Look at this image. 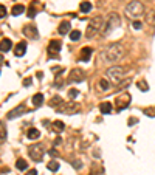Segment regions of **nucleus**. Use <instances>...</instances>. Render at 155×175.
<instances>
[{
    "label": "nucleus",
    "instance_id": "f257e3e1",
    "mask_svg": "<svg viewBox=\"0 0 155 175\" xmlns=\"http://www.w3.org/2000/svg\"><path fill=\"white\" fill-rule=\"evenodd\" d=\"M124 57V46L121 44H112L109 45L102 53H101V59L107 64H112V62H118Z\"/></svg>",
    "mask_w": 155,
    "mask_h": 175
},
{
    "label": "nucleus",
    "instance_id": "f03ea898",
    "mask_svg": "<svg viewBox=\"0 0 155 175\" xmlns=\"http://www.w3.org/2000/svg\"><path fill=\"white\" fill-rule=\"evenodd\" d=\"M124 12H126V16L130 17V19H138V17H141V16L144 14V5H143L140 0H132V2L126 6Z\"/></svg>",
    "mask_w": 155,
    "mask_h": 175
},
{
    "label": "nucleus",
    "instance_id": "7ed1b4c3",
    "mask_svg": "<svg viewBox=\"0 0 155 175\" xmlns=\"http://www.w3.org/2000/svg\"><path fill=\"white\" fill-rule=\"evenodd\" d=\"M119 23H121V19H119V16H118L116 12L109 14L107 20H106V22H104V25H102V30H101V33H102L104 36H109L110 33H113L116 28L119 27Z\"/></svg>",
    "mask_w": 155,
    "mask_h": 175
},
{
    "label": "nucleus",
    "instance_id": "20e7f679",
    "mask_svg": "<svg viewBox=\"0 0 155 175\" xmlns=\"http://www.w3.org/2000/svg\"><path fill=\"white\" fill-rule=\"evenodd\" d=\"M102 25H104V19H102L101 16H96V17H93V19L90 20L88 27H87V31H85V34H87V39H93V36H95L96 33H101V30H102Z\"/></svg>",
    "mask_w": 155,
    "mask_h": 175
},
{
    "label": "nucleus",
    "instance_id": "39448f33",
    "mask_svg": "<svg viewBox=\"0 0 155 175\" xmlns=\"http://www.w3.org/2000/svg\"><path fill=\"white\" fill-rule=\"evenodd\" d=\"M124 75H126V70L118 65L107 68V71H106V76H107V79L112 81V84H119L124 79Z\"/></svg>",
    "mask_w": 155,
    "mask_h": 175
},
{
    "label": "nucleus",
    "instance_id": "423d86ee",
    "mask_svg": "<svg viewBox=\"0 0 155 175\" xmlns=\"http://www.w3.org/2000/svg\"><path fill=\"white\" fill-rule=\"evenodd\" d=\"M58 113H67V115H72V113H76L79 110V104H76L75 101H67V102H62L56 107Z\"/></svg>",
    "mask_w": 155,
    "mask_h": 175
},
{
    "label": "nucleus",
    "instance_id": "0eeeda50",
    "mask_svg": "<svg viewBox=\"0 0 155 175\" xmlns=\"http://www.w3.org/2000/svg\"><path fill=\"white\" fill-rule=\"evenodd\" d=\"M28 155H30V158L33 160V161H40L42 158H43V155H45V149H43V146H40V144H33V146H30L28 147Z\"/></svg>",
    "mask_w": 155,
    "mask_h": 175
},
{
    "label": "nucleus",
    "instance_id": "6e6552de",
    "mask_svg": "<svg viewBox=\"0 0 155 175\" xmlns=\"http://www.w3.org/2000/svg\"><path fill=\"white\" fill-rule=\"evenodd\" d=\"M129 104H130V95H129V93H122V95L116 96L115 109L118 112H121V110H124L126 107H129Z\"/></svg>",
    "mask_w": 155,
    "mask_h": 175
},
{
    "label": "nucleus",
    "instance_id": "1a4fd4ad",
    "mask_svg": "<svg viewBox=\"0 0 155 175\" xmlns=\"http://www.w3.org/2000/svg\"><path fill=\"white\" fill-rule=\"evenodd\" d=\"M85 79V71L84 70H81V68H73L72 71H70V75H68V82L70 84H78V82H82Z\"/></svg>",
    "mask_w": 155,
    "mask_h": 175
},
{
    "label": "nucleus",
    "instance_id": "9d476101",
    "mask_svg": "<svg viewBox=\"0 0 155 175\" xmlns=\"http://www.w3.org/2000/svg\"><path fill=\"white\" fill-rule=\"evenodd\" d=\"M61 48H62V44L59 41H50V44H48V56L51 59H58Z\"/></svg>",
    "mask_w": 155,
    "mask_h": 175
},
{
    "label": "nucleus",
    "instance_id": "9b49d317",
    "mask_svg": "<svg viewBox=\"0 0 155 175\" xmlns=\"http://www.w3.org/2000/svg\"><path fill=\"white\" fill-rule=\"evenodd\" d=\"M28 112V109H27V105L25 104H20V105H17V107H14L8 115H6V118L8 119H14V118H19V116H22L23 113H27Z\"/></svg>",
    "mask_w": 155,
    "mask_h": 175
},
{
    "label": "nucleus",
    "instance_id": "f8f14e48",
    "mask_svg": "<svg viewBox=\"0 0 155 175\" xmlns=\"http://www.w3.org/2000/svg\"><path fill=\"white\" fill-rule=\"evenodd\" d=\"M22 33L25 34V37H30V39H38L39 37V31L36 25H25Z\"/></svg>",
    "mask_w": 155,
    "mask_h": 175
},
{
    "label": "nucleus",
    "instance_id": "ddd939ff",
    "mask_svg": "<svg viewBox=\"0 0 155 175\" xmlns=\"http://www.w3.org/2000/svg\"><path fill=\"white\" fill-rule=\"evenodd\" d=\"M92 53H93V50H92L90 46H84V48H81L79 59H81L82 62H88V61H90V57H92Z\"/></svg>",
    "mask_w": 155,
    "mask_h": 175
},
{
    "label": "nucleus",
    "instance_id": "4468645a",
    "mask_svg": "<svg viewBox=\"0 0 155 175\" xmlns=\"http://www.w3.org/2000/svg\"><path fill=\"white\" fill-rule=\"evenodd\" d=\"M25 51H27V42H25V41L19 42V44L16 45V48H14V54H16L17 57H22V56L25 54Z\"/></svg>",
    "mask_w": 155,
    "mask_h": 175
},
{
    "label": "nucleus",
    "instance_id": "2eb2a0df",
    "mask_svg": "<svg viewBox=\"0 0 155 175\" xmlns=\"http://www.w3.org/2000/svg\"><path fill=\"white\" fill-rule=\"evenodd\" d=\"M11 46H12V42H11L8 37H5V39H2V41H0V51H2V53L9 51V50H11Z\"/></svg>",
    "mask_w": 155,
    "mask_h": 175
},
{
    "label": "nucleus",
    "instance_id": "dca6fc26",
    "mask_svg": "<svg viewBox=\"0 0 155 175\" xmlns=\"http://www.w3.org/2000/svg\"><path fill=\"white\" fill-rule=\"evenodd\" d=\"M99 110H101L102 115H109V113H112L113 107H112L110 102H101V104H99Z\"/></svg>",
    "mask_w": 155,
    "mask_h": 175
},
{
    "label": "nucleus",
    "instance_id": "f3484780",
    "mask_svg": "<svg viewBox=\"0 0 155 175\" xmlns=\"http://www.w3.org/2000/svg\"><path fill=\"white\" fill-rule=\"evenodd\" d=\"M58 31H59V34H67L68 31H70V23L68 22H62L61 25H59V28H58Z\"/></svg>",
    "mask_w": 155,
    "mask_h": 175
},
{
    "label": "nucleus",
    "instance_id": "a211bd4d",
    "mask_svg": "<svg viewBox=\"0 0 155 175\" xmlns=\"http://www.w3.org/2000/svg\"><path fill=\"white\" fill-rule=\"evenodd\" d=\"M51 129L54 132H58V133H61V132L65 129V124H64L62 121H54V123L51 124Z\"/></svg>",
    "mask_w": 155,
    "mask_h": 175
},
{
    "label": "nucleus",
    "instance_id": "6ab92c4d",
    "mask_svg": "<svg viewBox=\"0 0 155 175\" xmlns=\"http://www.w3.org/2000/svg\"><path fill=\"white\" fill-rule=\"evenodd\" d=\"M27 136L30 139H38L39 136H40V132L38 129H34V127H31V129H28V132H27Z\"/></svg>",
    "mask_w": 155,
    "mask_h": 175
},
{
    "label": "nucleus",
    "instance_id": "aec40b11",
    "mask_svg": "<svg viewBox=\"0 0 155 175\" xmlns=\"http://www.w3.org/2000/svg\"><path fill=\"white\" fill-rule=\"evenodd\" d=\"M33 104H34L36 107H40V105L43 104V95H42V93H36V95L33 96Z\"/></svg>",
    "mask_w": 155,
    "mask_h": 175
},
{
    "label": "nucleus",
    "instance_id": "412c9836",
    "mask_svg": "<svg viewBox=\"0 0 155 175\" xmlns=\"http://www.w3.org/2000/svg\"><path fill=\"white\" fill-rule=\"evenodd\" d=\"M12 16H20L22 12H25V6L23 5H16V6H12Z\"/></svg>",
    "mask_w": 155,
    "mask_h": 175
},
{
    "label": "nucleus",
    "instance_id": "4be33fe9",
    "mask_svg": "<svg viewBox=\"0 0 155 175\" xmlns=\"http://www.w3.org/2000/svg\"><path fill=\"white\" fill-rule=\"evenodd\" d=\"M79 9H81V12H90L92 3H90V2H82V3L79 5Z\"/></svg>",
    "mask_w": 155,
    "mask_h": 175
},
{
    "label": "nucleus",
    "instance_id": "5701e85b",
    "mask_svg": "<svg viewBox=\"0 0 155 175\" xmlns=\"http://www.w3.org/2000/svg\"><path fill=\"white\" fill-rule=\"evenodd\" d=\"M16 168H17L19 171H25V169L28 168V164H27V161H25L23 158H19V160L16 161Z\"/></svg>",
    "mask_w": 155,
    "mask_h": 175
},
{
    "label": "nucleus",
    "instance_id": "b1692460",
    "mask_svg": "<svg viewBox=\"0 0 155 175\" xmlns=\"http://www.w3.org/2000/svg\"><path fill=\"white\" fill-rule=\"evenodd\" d=\"M47 168H48V171H51V172H58V171H59V163H58V161H50V163L47 164Z\"/></svg>",
    "mask_w": 155,
    "mask_h": 175
},
{
    "label": "nucleus",
    "instance_id": "393cba45",
    "mask_svg": "<svg viewBox=\"0 0 155 175\" xmlns=\"http://www.w3.org/2000/svg\"><path fill=\"white\" fill-rule=\"evenodd\" d=\"M28 17H30V19L36 17V2H33L31 6L28 8Z\"/></svg>",
    "mask_w": 155,
    "mask_h": 175
},
{
    "label": "nucleus",
    "instance_id": "a878e982",
    "mask_svg": "<svg viewBox=\"0 0 155 175\" xmlns=\"http://www.w3.org/2000/svg\"><path fill=\"white\" fill-rule=\"evenodd\" d=\"M62 102H64V101H62V98H61V96H54V98L50 101V105H51V107H58V105H59V104H62Z\"/></svg>",
    "mask_w": 155,
    "mask_h": 175
},
{
    "label": "nucleus",
    "instance_id": "bb28decb",
    "mask_svg": "<svg viewBox=\"0 0 155 175\" xmlns=\"http://www.w3.org/2000/svg\"><path fill=\"white\" fill-rule=\"evenodd\" d=\"M99 87H101L102 91H107L109 87H110V84H109V81H107V79H99Z\"/></svg>",
    "mask_w": 155,
    "mask_h": 175
},
{
    "label": "nucleus",
    "instance_id": "cd10ccee",
    "mask_svg": "<svg viewBox=\"0 0 155 175\" xmlns=\"http://www.w3.org/2000/svg\"><path fill=\"white\" fill-rule=\"evenodd\" d=\"M70 39H72L73 42H78V41L81 39V31H78V30L72 31V33H70Z\"/></svg>",
    "mask_w": 155,
    "mask_h": 175
},
{
    "label": "nucleus",
    "instance_id": "c85d7f7f",
    "mask_svg": "<svg viewBox=\"0 0 155 175\" xmlns=\"http://www.w3.org/2000/svg\"><path fill=\"white\" fill-rule=\"evenodd\" d=\"M137 87L140 88L141 91H148V90H149V85L146 84V81H140V82L137 84Z\"/></svg>",
    "mask_w": 155,
    "mask_h": 175
},
{
    "label": "nucleus",
    "instance_id": "c756f323",
    "mask_svg": "<svg viewBox=\"0 0 155 175\" xmlns=\"http://www.w3.org/2000/svg\"><path fill=\"white\" fill-rule=\"evenodd\" d=\"M78 95H79V91H78L76 88H72V90H68V98H72V99H73V98H76Z\"/></svg>",
    "mask_w": 155,
    "mask_h": 175
},
{
    "label": "nucleus",
    "instance_id": "7c9ffc66",
    "mask_svg": "<svg viewBox=\"0 0 155 175\" xmlns=\"http://www.w3.org/2000/svg\"><path fill=\"white\" fill-rule=\"evenodd\" d=\"M144 115H148V116H155V107L154 109H144Z\"/></svg>",
    "mask_w": 155,
    "mask_h": 175
},
{
    "label": "nucleus",
    "instance_id": "2f4dec72",
    "mask_svg": "<svg viewBox=\"0 0 155 175\" xmlns=\"http://www.w3.org/2000/svg\"><path fill=\"white\" fill-rule=\"evenodd\" d=\"M132 27H133V30H141V27H143V23H141V22H138V20H133V23H132Z\"/></svg>",
    "mask_w": 155,
    "mask_h": 175
},
{
    "label": "nucleus",
    "instance_id": "473e14b6",
    "mask_svg": "<svg viewBox=\"0 0 155 175\" xmlns=\"http://www.w3.org/2000/svg\"><path fill=\"white\" fill-rule=\"evenodd\" d=\"M5 16H6V8L3 5H0V19H3Z\"/></svg>",
    "mask_w": 155,
    "mask_h": 175
},
{
    "label": "nucleus",
    "instance_id": "72a5a7b5",
    "mask_svg": "<svg viewBox=\"0 0 155 175\" xmlns=\"http://www.w3.org/2000/svg\"><path fill=\"white\" fill-rule=\"evenodd\" d=\"M23 85H31V78H27V79H23Z\"/></svg>",
    "mask_w": 155,
    "mask_h": 175
},
{
    "label": "nucleus",
    "instance_id": "f704fd0d",
    "mask_svg": "<svg viewBox=\"0 0 155 175\" xmlns=\"http://www.w3.org/2000/svg\"><path fill=\"white\" fill-rule=\"evenodd\" d=\"M38 174H39V172L36 171V169H31V171H28V174H27V175H38Z\"/></svg>",
    "mask_w": 155,
    "mask_h": 175
},
{
    "label": "nucleus",
    "instance_id": "c9c22d12",
    "mask_svg": "<svg viewBox=\"0 0 155 175\" xmlns=\"http://www.w3.org/2000/svg\"><path fill=\"white\" fill-rule=\"evenodd\" d=\"M133 123H135V118H130L129 119V126H133Z\"/></svg>",
    "mask_w": 155,
    "mask_h": 175
},
{
    "label": "nucleus",
    "instance_id": "e433bc0d",
    "mask_svg": "<svg viewBox=\"0 0 155 175\" xmlns=\"http://www.w3.org/2000/svg\"><path fill=\"white\" fill-rule=\"evenodd\" d=\"M50 153H51L53 157H56V155H58V150H54V149H53V150H50Z\"/></svg>",
    "mask_w": 155,
    "mask_h": 175
},
{
    "label": "nucleus",
    "instance_id": "4c0bfd02",
    "mask_svg": "<svg viewBox=\"0 0 155 175\" xmlns=\"http://www.w3.org/2000/svg\"><path fill=\"white\" fill-rule=\"evenodd\" d=\"M2 62H3V56L0 54V65H2Z\"/></svg>",
    "mask_w": 155,
    "mask_h": 175
},
{
    "label": "nucleus",
    "instance_id": "58836bf2",
    "mask_svg": "<svg viewBox=\"0 0 155 175\" xmlns=\"http://www.w3.org/2000/svg\"><path fill=\"white\" fill-rule=\"evenodd\" d=\"M92 175H99V174H96V172H93V174H92Z\"/></svg>",
    "mask_w": 155,
    "mask_h": 175
}]
</instances>
